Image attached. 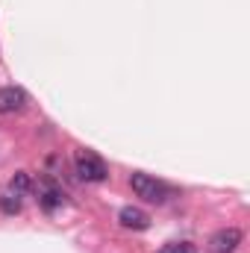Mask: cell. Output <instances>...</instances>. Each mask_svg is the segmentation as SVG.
Returning <instances> with one entry per match:
<instances>
[{
    "label": "cell",
    "instance_id": "obj_8",
    "mask_svg": "<svg viewBox=\"0 0 250 253\" xmlns=\"http://www.w3.org/2000/svg\"><path fill=\"white\" fill-rule=\"evenodd\" d=\"M30 186H33V180H30V174H27V171H18V174L9 180V191H15V194L30 191Z\"/></svg>",
    "mask_w": 250,
    "mask_h": 253
},
{
    "label": "cell",
    "instance_id": "obj_9",
    "mask_svg": "<svg viewBox=\"0 0 250 253\" xmlns=\"http://www.w3.org/2000/svg\"><path fill=\"white\" fill-rule=\"evenodd\" d=\"M159 253H197V248L191 242H171V245H165Z\"/></svg>",
    "mask_w": 250,
    "mask_h": 253
},
{
    "label": "cell",
    "instance_id": "obj_3",
    "mask_svg": "<svg viewBox=\"0 0 250 253\" xmlns=\"http://www.w3.org/2000/svg\"><path fill=\"white\" fill-rule=\"evenodd\" d=\"M24 106H27V91L24 88H15V85L0 88V115H15Z\"/></svg>",
    "mask_w": 250,
    "mask_h": 253
},
{
    "label": "cell",
    "instance_id": "obj_1",
    "mask_svg": "<svg viewBox=\"0 0 250 253\" xmlns=\"http://www.w3.org/2000/svg\"><path fill=\"white\" fill-rule=\"evenodd\" d=\"M77 174H80V180H85V183H103V180L109 177L106 162H103L100 156H94L91 150H77Z\"/></svg>",
    "mask_w": 250,
    "mask_h": 253
},
{
    "label": "cell",
    "instance_id": "obj_4",
    "mask_svg": "<svg viewBox=\"0 0 250 253\" xmlns=\"http://www.w3.org/2000/svg\"><path fill=\"white\" fill-rule=\"evenodd\" d=\"M239 245H242V230H236V227L218 230L212 236V253H233Z\"/></svg>",
    "mask_w": 250,
    "mask_h": 253
},
{
    "label": "cell",
    "instance_id": "obj_6",
    "mask_svg": "<svg viewBox=\"0 0 250 253\" xmlns=\"http://www.w3.org/2000/svg\"><path fill=\"white\" fill-rule=\"evenodd\" d=\"M39 203H42L47 212H53L56 206H62V191L56 189L53 183H44V189H42V194H39Z\"/></svg>",
    "mask_w": 250,
    "mask_h": 253
},
{
    "label": "cell",
    "instance_id": "obj_7",
    "mask_svg": "<svg viewBox=\"0 0 250 253\" xmlns=\"http://www.w3.org/2000/svg\"><path fill=\"white\" fill-rule=\"evenodd\" d=\"M0 212H6V215H18V212H21V194H15V191H3V194H0Z\"/></svg>",
    "mask_w": 250,
    "mask_h": 253
},
{
    "label": "cell",
    "instance_id": "obj_5",
    "mask_svg": "<svg viewBox=\"0 0 250 253\" xmlns=\"http://www.w3.org/2000/svg\"><path fill=\"white\" fill-rule=\"evenodd\" d=\"M118 218H121V224L126 230H147L150 227V215L144 209H138V206H124Z\"/></svg>",
    "mask_w": 250,
    "mask_h": 253
},
{
    "label": "cell",
    "instance_id": "obj_2",
    "mask_svg": "<svg viewBox=\"0 0 250 253\" xmlns=\"http://www.w3.org/2000/svg\"><path fill=\"white\" fill-rule=\"evenodd\" d=\"M129 186L135 191V197H144V200H150V203H162V200L168 197V189H165L159 180H153L150 174H132V177H129Z\"/></svg>",
    "mask_w": 250,
    "mask_h": 253
}]
</instances>
